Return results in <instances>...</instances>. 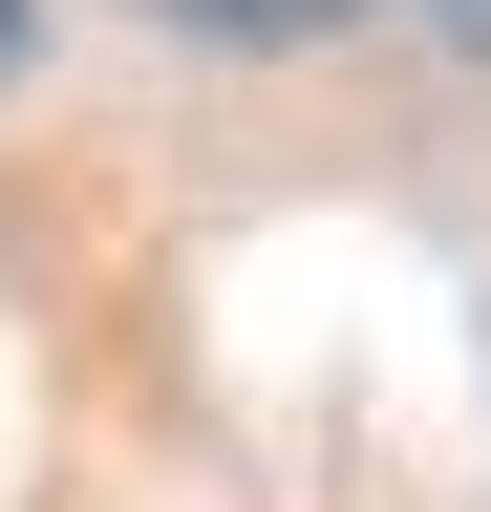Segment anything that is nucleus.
<instances>
[{
	"label": "nucleus",
	"mask_w": 491,
	"mask_h": 512,
	"mask_svg": "<svg viewBox=\"0 0 491 512\" xmlns=\"http://www.w3.org/2000/svg\"><path fill=\"white\" fill-rule=\"evenodd\" d=\"M449 22H470V43H491V0H449Z\"/></svg>",
	"instance_id": "nucleus-3"
},
{
	"label": "nucleus",
	"mask_w": 491,
	"mask_h": 512,
	"mask_svg": "<svg viewBox=\"0 0 491 512\" xmlns=\"http://www.w3.org/2000/svg\"><path fill=\"white\" fill-rule=\"evenodd\" d=\"M0 64H22V0H0Z\"/></svg>",
	"instance_id": "nucleus-2"
},
{
	"label": "nucleus",
	"mask_w": 491,
	"mask_h": 512,
	"mask_svg": "<svg viewBox=\"0 0 491 512\" xmlns=\"http://www.w3.org/2000/svg\"><path fill=\"white\" fill-rule=\"evenodd\" d=\"M171 22H214V43H321V22H363V0H171Z\"/></svg>",
	"instance_id": "nucleus-1"
}]
</instances>
